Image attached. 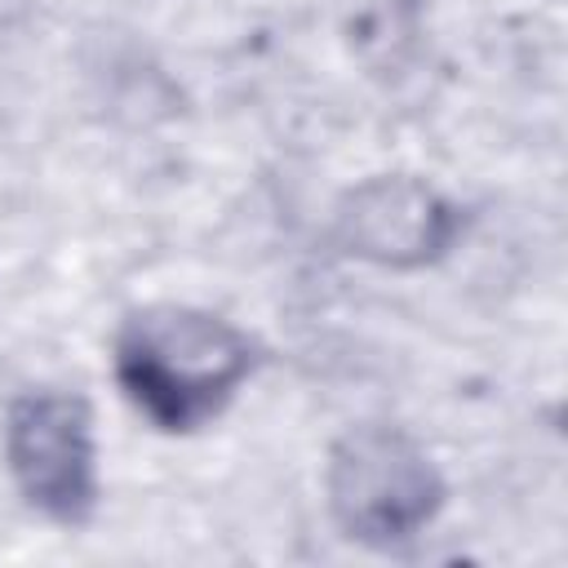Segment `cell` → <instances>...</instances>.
<instances>
[{
	"instance_id": "obj_4",
	"label": "cell",
	"mask_w": 568,
	"mask_h": 568,
	"mask_svg": "<svg viewBox=\"0 0 568 568\" xmlns=\"http://www.w3.org/2000/svg\"><path fill=\"white\" fill-rule=\"evenodd\" d=\"M333 235L346 257L382 271H426L466 235V209L417 173L359 178L333 213Z\"/></svg>"
},
{
	"instance_id": "obj_3",
	"label": "cell",
	"mask_w": 568,
	"mask_h": 568,
	"mask_svg": "<svg viewBox=\"0 0 568 568\" xmlns=\"http://www.w3.org/2000/svg\"><path fill=\"white\" fill-rule=\"evenodd\" d=\"M0 462L18 501L53 528H84L102 506L93 404L71 386H22L0 417Z\"/></svg>"
},
{
	"instance_id": "obj_2",
	"label": "cell",
	"mask_w": 568,
	"mask_h": 568,
	"mask_svg": "<svg viewBox=\"0 0 568 568\" xmlns=\"http://www.w3.org/2000/svg\"><path fill=\"white\" fill-rule=\"evenodd\" d=\"M324 506L346 541L399 550L444 515L448 479L408 426L351 422L324 457Z\"/></svg>"
},
{
	"instance_id": "obj_1",
	"label": "cell",
	"mask_w": 568,
	"mask_h": 568,
	"mask_svg": "<svg viewBox=\"0 0 568 568\" xmlns=\"http://www.w3.org/2000/svg\"><path fill=\"white\" fill-rule=\"evenodd\" d=\"M266 351L231 315L195 302H142L111 333V377L164 435L213 426L257 377Z\"/></svg>"
}]
</instances>
